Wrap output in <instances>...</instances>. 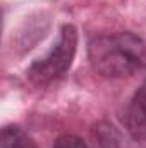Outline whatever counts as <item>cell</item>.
<instances>
[{
    "label": "cell",
    "mask_w": 146,
    "mask_h": 148,
    "mask_svg": "<svg viewBox=\"0 0 146 148\" xmlns=\"http://www.w3.org/2000/svg\"><path fill=\"white\" fill-rule=\"evenodd\" d=\"M88 60L102 77H127L146 69V41L131 31L96 35L88 41Z\"/></svg>",
    "instance_id": "1"
},
{
    "label": "cell",
    "mask_w": 146,
    "mask_h": 148,
    "mask_svg": "<svg viewBox=\"0 0 146 148\" xmlns=\"http://www.w3.org/2000/svg\"><path fill=\"white\" fill-rule=\"evenodd\" d=\"M77 50V29L76 26L67 23L60 28L57 41L53 43L52 50L36 59L28 69L26 77L36 86H48L57 83L69 73Z\"/></svg>",
    "instance_id": "2"
},
{
    "label": "cell",
    "mask_w": 146,
    "mask_h": 148,
    "mask_svg": "<svg viewBox=\"0 0 146 148\" xmlns=\"http://www.w3.org/2000/svg\"><path fill=\"white\" fill-rule=\"evenodd\" d=\"M122 121L132 141L146 143V79L127 102Z\"/></svg>",
    "instance_id": "3"
},
{
    "label": "cell",
    "mask_w": 146,
    "mask_h": 148,
    "mask_svg": "<svg viewBox=\"0 0 146 148\" xmlns=\"http://www.w3.org/2000/svg\"><path fill=\"white\" fill-rule=\"evenodd\" d=\"M95 140L98 148H132L120 133V129L110 122H102L95 127Z\"/></svg>",
    "instance_id": "4"
},
{
    "label": "cell",
    "mask_w": 146,
    "mask_h": 148,
    "mask_svg": "<svg viewBox=\"0 0 146 148\" xmlns=\"http://www.w3.org/2000/svg\"><path fill=\"white\" fill-rule=\"evenodd\" d=\"M0 148H38V145L21 126L9 124L0 133Z\"/></svg>",
    "instance_id": "5"
},
{
    "label": "cell",
    "mask_w": 146,
    "mask_h": 148,
    "mask_svg": "<svg viewBox=\"0 0 146 148\" xmlns=\"http://www.w3.org/2000/svg\"><path fill=\"white\" fill-rule=\"evenodd\" d=\"M52 148H89L88 143L76 134H62L53 141Z\"/></svg>",
    "instance_id": "6"
}]
</instances>
